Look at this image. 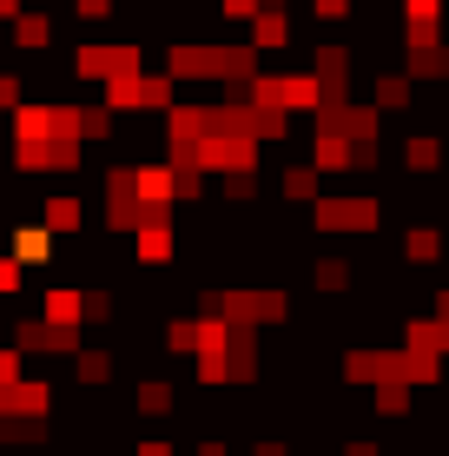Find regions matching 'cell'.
<instances>
[{
    "mask_svg": "<svg viewBox=\"0 0 449 456\" xmlns=\"http://www.w3.org/2000/svg\"><path fill=\"white\" fill-rule=\"evenodd\" d=\"M311 218L324 232H350V239H364V232L383 225V199L377 192H317L311 199Z\"/></svg>",
    "mask_w": 449,
    "mask_h": 456,
    "instance_id": "1",
    "label": "cell"
},
{
    "mask_svg": "<svg viewBox=\"0 0 449 456\" xmlns=\"http://www.w3.org/2000/svg\"><path fill=\"white\" fill-rule=\"evenodd\" d=\"M139 46L132 40H92L73 53V67H80V80H126V73H139Z\"/></svg>",
    "mask_w": 449,
    "mask_h": 456,
    "instance_id": "2",
    "label": "cell"
},
{
    "mask_svg": "<svg viewBox=\"0 0 449 456\" xmlns=\"http://www.w3.org/2000/svg\"><path fill=\"white\" fill-rule=\"evenodd\" d=\"M0 417L46 423V417H53V384H46V377H20V384H0Z\"/></svg>",
    "mask_w": 449,
    "mask_h": 456,
    "instance_id": "3",
    "label": "cell"
},
{
    "mask_svg": "<svg viewBox=\"0 0 449 456\" xmlns=\"http://www.w3.org/2000/svg\"><path fill=\"white\" fill-rule=\"evenodd\" d=\"M132 258H139V265H172V258H179V225H172V212L146 218V225L132 232Z\"/></svg>",
    "mask_w": 449,
    "mask_h": 456,
    "instance_id": "4",
    "label": "cell"
},
{
    "mask_svg": "<svg viewBox=\"0 0 449 456\" xmlns=\"http://www.w3.org/2000/svg\"><path fill=\"white\" fill-rule=\"evenodd\" d=\"M132 411L139 417H179V384L172 377H139V390H132Z\"/></svg>",
    "mask_w": 449,
    "mask_h": 456,
    "instance_id": "5",
    "label": "cell"
},
{
    "mask_svg": "<svg viewBox=\"0 0 449 456\" xmlns=\"http://www.w3.org/2000/svg\"><path fill=\"white\" fill-rule=\"evenodd\" d=\"M40 225H46V232H80V225H86V199L73 192V185H67V192H46Z\"/></svg>",
    "mask_w": 449,
    "mask_h": 456,
    "instance_id": "6",
    "label": "cell"
},
{
    "mask_svg": "<svg viewBox=\"0 0 449 456\" xmlns=\"http://www.w3.org/2000/svg\"><path fill=\"white\" fill-rule=\"evenodd\" d=\"M113 370H119V351H106V344H80V351H73V377H80L86 390L113 384Z\"/></svg>",
    "mask_w": 449,
    "mask_h": 456,
    "instance_id": "7",
    "label": "cell"
},
{
    "mask_svg": "<svg viewBox=\"0 0 449 456\" xmlns=\"http://www.w3.org/2000/svg\"><path fill=\"white\" fill-rule=\"evenodd\" d=\"M404 258H410V265H443V258H449L443 225H410V232H404Z\"/></svg>",
    "mask_w": 449,
    "mask_h": 456,
    "instance_id": "8",
    "label": "cell"
},
{
    "mask_svg": "<svg viewBox=\"0 0 449 456\" xmlns=\"http://www.w3.org/2000/svg\"><path fill=\"white\" fill-rule=\"evenodd\" d=\"M40 318L46 324H86V291L80 285H53L46 305H40Z\"/></svg>",
    "mask_w": 449,
    "mask_h": 456,
    "instance_id": "9",
    "label": "cell"
},
{
    "mask_svg": "<svg viewBox=\"0 0 449 456\" xmlns=\"http://www.w3.org/2000/svg\"><path fill=\"white\" fill-rule=\"evenodd\" d=\"M350 278H357V265H350V251H331V258H317V265H311V285H317L324 297L350 291Z\"/></svg>",
    "mask_w": 449,
    "mask_h": 456,
    "instance_id": "10",
    "label": "cell"
},
{
    "mask_svg": "<svg viewBox=\"0 0 449 456\" xmlns=\"http://www.w3.org/2000/svg\"><path fill=\"white\" fill-rule=\"evenodd\" d=\"M277 199H285V206H311V199H317V166L311 159L285 166V172H277Z\"/></svg>",
    "mask_w": 449,
    "mask_h": 456,
    "instance_id": "11",
    "label": "cell"
},
{
    "mask_svg": "<svg viewBox=\"0 0 449 456\" xmlns=\"http://www.w3.org/2000/svg\"><path fill=\"white\" fill-rule=\"evenodd\" d=\"M13 258L20 265H53V232L46 225H13Z\"/></svg>",
    "mask_w": 449,
    "mask_h": 456,
    "instance_id": "12",
    "label": "cell"
},
{
    "mask_svg": "<svg viewBox=\"0 0 449 456\" xmlns=\"http://www.w3.org/2000/svg\"><path fill=\"white\" fill-rule=\"evenodd\" d=\"M370 100H377V113H404L410 106V73H377Z\"/></svg>",
    "mask_w": 449,
    "mask_h": 456,
    "instance_id": "13",
    "label": "cell"
},
{
    "mask_svg": "<svg viewBox=\"0 0 449 456\" xmlns=\"http://www.w3.org/2000/svg\"><path fill=\"white\" fill-rule=\"evenodd\" d=\"M159 344H165L172 357H192V351H198V318H165V324H159Z\"/></svg>",
    "mask_w": 449,
    "mask_h": 456,
    "instance_id": "14",
    "label": "cell"
},
{
    "mask_svg": "<svg viewBox=\"0 0 449 456\" xmlns=\"http://www.w3.org/2000/svg\"><path fill=\"white\" fill-rule=\"evenodd\" d=\"M404 166H410V172H437V166H443V139H429V133L404 139Z\"/></svg>",
    "mask_w": 449,
    "mask_h": 456,
    "instance_id": "15",
    "label": "cell"
},
{
    "mask_svg": "<svg viewBox=\"0 0 449 456\" xmlns=\"http://www.w3.org/2000/svg\"><path fill=\"white\" fill-rule=\"evenodd\" d=\"M27 377V351L20 344H0V384H20Z\"/></svg>",
    "mask_w": 449,
    "mask_h": 456,
    "instance_id": "16",
    "label": "cell"
},
{
    "mask_svg": "<svg viewBox=\"0 0 449 456\" xmlns=\"http://www.w3.org/2000/svg\"><path fill=\"white\" fill-rule=\"evenodd\" d=\"M20 100H27V80L20 73H0V113H13Z\"/></svg>",
    "mask_w": 449,
    "mask_h": 456,
    "instance_id": "17",
    "label": "cell"
},
{
    "mask_svg": "<svg viewBox=\"0 0 449 456\" xmlns=\"http://www.w3.org/2000/svg\"><path fill=\"white\" fill-rule=\"evenodd\" d=\"M20 278H27V265H20V258H7V251H0V297H7V291H20Z\"/></svg>",
    "mask_w": 449,
    "mask_h": 456,
    "instance_id": "18",
    "label": "cell"
},
{
    "mask_svg": "<svg viewBox=\"0 0 449 456\" xmlns=\"http://www.w3.org/2000/svg\"><path fill=\"white\" fill-rule=\"evenodd\" d=\"M73 7H80L86 20H106V13H113V0H73Z\"/></svg>",
    "mask_w": 449,
    "mask_h": 456,
    "instance_id": "19",
    "label": "cell"
},
{
    "mask_svg": "<svg viewBox=\"0 0 449 456\" xmlns=\"http://www.w3.org/2000/svg\"><path fill=\"white\" fill-rule=\"evenodd\" d=\"M344 456H383V450L370 444V436H357V444H344Z\"/></svg>",
    "mask_w": 449,
    "mask_h": 456,
    "instance_id": "20",
    "label": "cell"
},
{
    "mask_svg": "<svg viewBox=\"0 0 449 456\" xmlns=\"http://www.w3.org/2000/svg\"><path fill=\"white\" fill-rule=\"evenodd\" d=\"M198 456H231V444H219V436H205V444H198Z\"/></svg>",
    "mask_w": 449,
    "mask_h": 456,
    "instance_id": "21",
    "label": "cell"
},
{
    "mask_svg": "<svg viewBox=\"0 0 449 456\" xmlns=\"http://www.w3.org/2000/svg\"><path fill=\"white\" fill-rule=\"evenodd\" d=\"M317 13H331V20H337V13H350V0H317Z\"/></svg>",
    "mask_w": 449,
    "mask_h": 456,
    "instance_id": "22",
    "label": "cell"
},
{
    "mask_svg": "<svg viewBox=\"0 0 449 456\" xmlns=\"http://www.w3.org/2000/svg\"><path fill=\"white\" fill-rule=\"evenodd\" d=\"M139 456H172V444H159V436H152V444H139Z\"/></svg>",
    "mask_w": 449,
    "mask_h": 456,
    "instance_id": "23",
    "label": "cell"
},
{
    "mask_svg": "<svg viewBox=\"0 0 449 456\" xmlns=\"http://www.w3.org/2000/svg\"><path fill=\"white\" fill-rule=\"evenodd\" d=\"M252 456H291V450H285V444H258Z\"/></svg>",
    "mask_w": 449,
    "mask_h": 456,
    "instance_id": "24",
    "label": "cell"
}]
</instances>
